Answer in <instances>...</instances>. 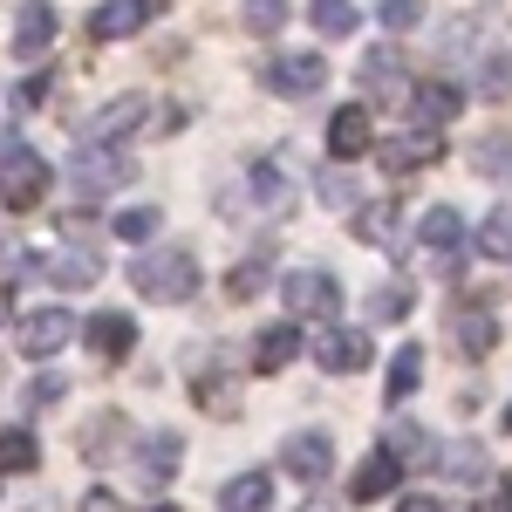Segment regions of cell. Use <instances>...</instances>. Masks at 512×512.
I'll list each match as a JSON object with an SVG mask.
<instances>
[{
  "instance_id": "obj_3",
  "label": "cell",
  "mask_w": 512,
  "mask_h": 512,
  "mask_svg": "<svg viewBox=\"0 0 512 512\" xmlns=\"http://www.w3.org/2000/svg\"><path fill=\"white\" fill-rule=\"evenodd\" d=\"M130 171L137 164L123 158V151H110V144H82L76 158L62 164V178L76 185L82 198H96V192H117V185H130Z\"/></svg>"
},
{
  "instance_id": "obj_45",
  "label": "cell",
  "mask_w": 512,
  "mask_h": 512,
  "mask_svg": "<svg viewBox=\"0 0 512 512\" xmlns=\"http://www.w3.org/2000/svg\"><path fill=\"white\" fill-rule=\"evenodd\" d=\"M499 424H506V431H512V403H506V417H499Z\"/></svg>"
},
{
  "instance_id": "obj_10",
  "label": "cell",
  "mask_w": 512,
  "mask_h": 512,
  "mask_svg": "<svg viewBox=\"0 0 512 512\" xmlns=\"http://www.w3.org/2000/svg\"><path fill=\"white\" fill-rule=\"evenodd\" d=\"M178 465H185V437H178V431H151L144 444H137V465H130V472L158 492V485H171V472H178Z\"/></svg>"
},
{
  "instance_id": "obj_22",
  "label": "cell",
  "mask_w": 512,
  "mask_h": 512,
  "mask_svg": "<svg viewBox=\"0 0 512 512\" xmlns=\"http://www.w3.org/2000/svg\"><path fill=\"white\" fill-rule=\"evenodd\" d=\"M396 478H403V465H396L390 451H376V458H362V472H355V499H362V506H369V499H383V492H390Z\"/></svg>"
},
{
  "instance_id": "obj_33",
  "label": "cell",
  "mask_w": 512,
  "mask_h": 512,
  "mask_svg": "<svg viewBox=\"0 0 512 512\" xmlns=\"http://www.w3.org/2000/svg\"><path fill=\"white\" fill-rule=\"evenodd\" d=\"M478 253H492V260H512V205H499V212L478 226Z\"/></svg>"
},
{
  "instance_id": "obj_38",
  "label": "cell",
  "mask_w": 512,
  "mask_h": 512,
  "mask_svg": "<svg viewBox=\"0 0 512 512\" xmlns=\"http://www.w3.org/2000/svg\"><path fill=\"white\" fill-rule=\"evenodd\" d=\"M362 82H369V89H383V82H396V55H390V48H376V55L362 62Z\"/></svg>"
},
{
  "instance_id": "obj_2",
  "label": "cell",
  "mask_w": 512,
  "mask_h": 512,
  "mask_svg": "<svg viewBox=\"0 0 512 512\" xmlns=\"http://www.w3.org/2000/svg\"><path fill=\"white\" fill-rule=\"evenodd\" d=\"M130 280H137V294H151V301H192L198 294V260L185 253V246L144 253V260L130 267Z\"/></svg>"
},
{
  "instance_id": "obj_47",
  "label": "cell",
  "mask_w": 512,
  "mask_h": 512,
  "mask_svg": "<svg viewBox=\"0 0 512 512\" xmlns=\"http://www.w3.org/2000/svg\"><path fill=\"white\" fill-rule=\"evenodd\" d=\"M151 512H178V506H151Z\"/></svg>"
},
{
  "instance_id": "obj_46",
  "label": "cell",
  "mask_w": 512,
  "mask_h": 512,
  "mask_svg": "<svg viewBox=\"0 0 512 512\" xmlns=\"http://www.w3.org/2000/svg\"><path fill=\"white\" fill-rule=\"evenodd\" d=\"M0 321H7V294H0Z\"/></svg>"
},
{
  "instance_id": "obj_25",
  "label": "cell",
  "mask_w": 512,
  "mask_h": 512,
  "mask_svg": "<svg viewBox=\"0 0 512 512\" xmlns=\"http://www.w3.org/2000/svg\"><path fill=\"white\" fill-rule=\"evenodd\" d=\"M417 383H424V349H396L383 396H390V403H403V396H417Z\"/></svg>"
},
{
  "instance_id": "obj_8",
  "label": "cell",
  "mask_w": 512,
  "mask_h": 512,
  "mask_svg": "<svg viewBox=\"0 0 512 512\" xmlns=\"http://www.w3.org/2000/svg\"><path fill=\"white\" fill-rule=\"evenodd\" d=\"M171 0H103L96 14H89V35L96 41H117V35H137V28H151Z\"/></svg>"
},
{
  "instance_id": "obj_14",
  "label": "cell",
  "mask_w": 512,
  "mask_h": 512,
  "mask_svg": "<svg viewBox=\"0 0 512 512\" xmlns=\"http://www.w3.org/2000/svg\"><path fill=\"white\" fill-rule=\"evenodd\" d=\"M315 355H321L328 376H355V369H369V335L362 328H328Z\"/></svg>"
},
{
  "instance_id": "obj_7",
  "label": "cell",
  "mask_w": 512,
  "mask_h": 512,
  "mask_svg": "<svg viewBox=\"0 0 512 512\" xmlns=\"http://www.w3.org/2000/svg\"><path fill=\"white\" fill-rule=\"evenodd\" d=\"M69 335H76V321L62 315V308H35V315L14 328V349L28 355V362H41V355H62V349H69Z\"/></svg>"
},
{
  "instance_id": "obj_42",
  "label": "cell",
  "mask_w": 512,
  "mask_h": 512,
  "mask_svg": "<svg viewBox=\"0 0 512 512\" xmlns=\"http://www.w3.org/2000/svg\"><path fill=\"white\" fill-rule=\"evenodd\" d=\"M396 512H444V506H437L431 492H410V499H403V506H396Z\"/></svg>"
},
{
  "instance_id": "obj_40",
  "label": "cell",
  "mask_w": 512,
  "mask_h": 512,
  "mask_svg": "<svg viewBox=\"0 0 512 512\" xmlns=\"http://www.w3.org/2000/svg\"><path fill=\"white\" fill-rule=\"evenodd\" d=\"M55 396H62V376H41L35 390H28V403H55Z\"/></svg>"
},
{
  "instance_id": "obj_12",
  "label": "cell",
  "mask_w": 512,
  "mask_h": 512,
  "mask_svg": "<svg viewBox=\"0 0 512 512\" xmlns=\"http://www.w3.org/2000/svg\"><path fill=\"white\" fill-rule=\"evenodd\" d=\"M444 158V137L437 130H410V137H390L383 144V171L390 178H403V171H424V164Z\"/></svg>"
},
{
  "instance_id": "obj_27",
  "label": "cell",
  "mask_w": 512,
  "mask_h": 512,
  "mask_svg": "<svg viewBox=\"0 0 512 512\" xmlns=\"http://www.w3.org/2000/svg\"><path fill=\"white\" fill-rule=\"evenodd\" d=\"M41 465V444H35V431H0V472H35Z\"/></svg>"
},
{
  "instance_id": "obj_23",
  "label": "cell",
  "mask_w": 512,
  "mask_h": 512,
  "mask_svg": "<svg viewBox=\"0 0 512 512\" xmlns=\"http://www.w3.org/2000/svg\"><path fill=\"white\" fill-rule=\"evenodd\" d=\"M472 171H478V178H499V185L512 178V137H506V130H492V137H478V144H472Z\"/></svg>"
},
{
  "instance_id": "obj_11",
  "label": "cell",
  "mask_w": 512,
  "mask_h": 512,
  "mask_svg": "<svg viewBox=\"0 0 512 512\" xmlns=\"http://www.w3.org/2000/svg\"><path fill=\"white\" fill-rule=\"evenodd\" d=\"M48 41H55V7L48 0H21V14H14V55L21 62H41Z\"/></svg>"
},
{
  "instance_id": "obj_43",
  "label": "cell",
  "mask_w": 512,
  "mask_h": 512,
  "mask_svg": "<svg viewBox=\"0 0 512 512\" xmlns=\"http://www.w3.org/2000/svg\"><path fill=\"white\" fill-rule=\"evenodd\" d=\"M82 512H117V499H110V492H89V499H82Z\"/></svg>"
},
{
  "instance_id": "obj_20",
  "label": "cell",
  "mask_w": 512,
  "mask_h": 512,
  "mask_svg": "<svg viewBox=\"0 0 512 512\" xmlns=\"http://www.w3.org/2000/svg\"><path fill=\"white\" fill-rule=\"evenodd\" d=\"M267 499H274L267 472H239L233 485H219V512H267Z\"/></svg>"
},
{
  "instance_id": "obj_35",
  "label": "cell",
  "mask_w": 512,
  "mask_h": 512,
  "mask_svg": "<svg viewBox=\"0 0 512 512\" xmlns=\"http://www.w3.org/2000/svg\"><path fill=\"white\" fill-rule=\"evenodd\" d=\"M246 28L253 35H280L287 28V0H246Z\"/></svg>"
},
{
  "instance_id": "obj_29",
  "label": "cell",
  "mask_w": 512,
  "mask_h": 512,
  "mask_svg": "<svg viewBox=\"0 0 512 512\" xmlns=\"http://www.w3.org/2000/svg\"><path fill=\"white\" fill-rule=\"evenodd\" d=\"M478 96H485V103H506L512 96V55L506 48H492V55L478 62Z\"/></svg>"
},
{
  "instance_id": "obj_6",
  "label": "cell",
  "mask_w": 512,
  "mask_h": 512,
  "mask_svg": "<svg viewBox=\"0 0 512 512\" xmlns=\"http://www.w3.org/2000/svg\"><path fill=\"white\" fill-rule=\"evenodd\" d=\"M280 308H294V315H335L342 308V280L321 274V267H301V274L280 280Z\"/></svg>"
},
{
  "instance_id": "obj_18",
  "label": "cell",
  "mask_w": 512,
  "mask_h": 512,
  "mask_svg": "<svg viewBox=\"0 0 512 512\" xmlns=\"http://www.w3.org/2000/svg\"><path fill=\"white\" fill-rule=\"evenodd\" d=\"M35 274L48 287H96L103 280V260L96 253H48V260H35Z\"/></svg>"
},
{
  "instance_id": "obj_34",
  "label": "cell",
  "mask_w": 512,
  "mask_h": 512,
  "mask_svg": "<svg viewBox=\"0 0 512 512\" xmlns=\"http://www.w3.org/2000/svg\"><path fill=\"white\" fill-rule=\"evenodd\" d=\"M315 192H321V205H328V212H349L355 198H362V192H355V178H349V171H335V164L321 171V185H315Z\"/></svg>"
},
{
  "instance_id": "obj_26",
  "label": "cell",
  "mask_w": 512,
  "mask_h": 512,
  "mask_svg": "<svg viewBox=\"0 0 512 512\" xmlns=\"http://www.w3.org/2000/svg\"><path fill=\"white\" fill-rule=\"evenodd\" d=\"M253 192H260V205H267V212H287V205H294V185H287V171H280L274 158L253 164Z\"/></svg>"
},
{
  "instance_id": "obj_16",
  "label": "cell",
  "mask_w": 512,
  "mask_h": 512,
  "mask_svg": "<svg viewBox=\"0 0 512 512\" xmlns=\"http://www.w3.org/2000/svg\"><path fill=\"white\" fill-rule=\"evenodd\" d=\"M137 123H144V103L123 96V103H110V110H96V117L82 123V144H110V151H117V137H130Z\"/></svg>"
},
{
  "instance_id": "obj_21",
  "label": "cell",
  "mask_w": 512,
  "mask_h": 512,
  "mask_svg": "<svg viewBox=\"0 0 512 512\" xmlns=\"http://www.w3.org/2000/svg\"><path fill=\"white\" fill-rule=\"evenodd\" d=\"M396 226H403V205H396V198H369V205L355 212V239H369V246H390Z\"/></svg>"
},
{
  "instance_id": "obj_5",
  "label": "cell",
  "mask_w": 512,
  "mask_h": 512,
  "mask_svg": "<svg viewBox=\"0 0 512 512\" xmlns=\"http://www.w3.org/2000/svg\"><path fill=\"white\" fill-rule=\"evenodd\" d=\"M280 472L301 478V485L328 478V472H335V437H328V431H294V437H280Z\"/></svg>"
},
{
  "instance_id": "obj_24",
  "label": "cell",
  "mask_w": 512,
  "mask_h": 512,
  "mask_svg": "<svg viewBox=\"0 0 512 512\" xmlns=\"http://www.w3.org/2000/svg\"><path fill=\"white\" fill-rule=\"evenodd\" d=\"M458 349L465 355H492L499 349V321L485 315V308H465V315H458Z\"/></svg>"
},
{
  "instance_id": "obj_37",
  "label": "cell",
  "mask_w": 512,
  "mask_h": 512,
  "mask_svg": "<svg viewBox=\"0 0 512 512\" xmlns=\"http://www.w3.org/2000/svg\"><path fill=\"white\" fill-rule=\"evenodd\" d=\"M424 21V0H383V28H417Z\"/></svg>"
},
{
  "instance_id": "obj_15",
  "label": "cell",
  "mask_w": 512,
  "mask_h": 512,
  "mask_svg": "<svg viewBox=\"0 0 512 512\" xmlns=\"http://www.w3.org/2000/svg\"><path fill=\"white\" fill-rule=\"evenodd\" d=\"M410 110H417L424 130H444V123L465 117V89H458V82H424V89L410 96Z\"/></svg>"
},
{
  "instance_id": "obj_4",
  "label": "cell",
  "mask_w": 512,
  "mask_h": 512,
  "mask_svg": "<svg viewBox=\"0 0 512 512\" xmlns=\"http://www.w3.org/2000/svg\"><path fill=\"white\" fill-rule=\"evenodd\" d=\"M417 246L431 253V267L458 274V260H465V219H458V205H431L417 219Z\"/></svg>"
},
{
  "instance_id": "obj_30",
  "label": "cell",
  "mask_w": 512,
  "mask_h": 512,
  "mask_svg": "<svg viewBox=\"0 0 512 512\" xmlns=\"http://www.w3.org/2000/svg\"><path fill=\"white\" fill-rule=\"evenodd\" d=\"M308 21H315L321 35H355V21H362V14H355V0H315V7H308Z\"/></svg>"
},
{
  "instance_id": "obj_13",
  "label": "cell",
  "mask_w": 512,
  "mask_h": 512,
  "mask_svg": "<svg viewBox=\"0 0 512 512\" xmlns=\"http://www.w3.org/2000/svg\"><path fill=\"white\" fill-rule=\"evenodd\" d=\"M369 144H376V123H369V110H362V103H349V110H335V117H328V151H335L342 164L362 158Z\"/></svg>"
},
{
  "instance_id": "obj_17",
  "label": "cell",
  "mask_w": 512,
  "mask_h": 512,
  "mask_svg": "<svg viewBox=\"0 0 512 512\" xmlns=\"http://www.w3.org/2000/svg\"><path fill=\"white\" fill-rule=\"evenodd\" d=\"M294 355H301V328H294V321H274V328H260V342H253V369H260V376H280Z\"/></svg>"
},
{
  "instance_id": "obj_32",
  "label": "cell",
  "mask_w": 512,
  "mask_h": 512,
  "mask_svg": "<svg viewBox=\"0 0 512 512\" xmlns=\"http://www.w3.org/2000/svg\"><path fill=\"white\" fill-rule=\"evenodd\" d=\"M410 315V280H383L369 294V321H403Z\"/></svg>"
},
{
  "instance_id": "obj_39",
  "label": "cell",
  "mask_w": 512,
  "mask_h": 512,
  "mask_svg": "<svg viewBox=\"0 0 512 512\" xmlns=\"http://www.w3.org/2000/svg\"><path fill=\"white\" fill-rule=\"evenodd\" d=\"M417 444H424V437H417V424H390V444H383V451H390V458H403V451H417Z\"/></svg>"
},
{
  "instance_id": "obj_31",
  "label": "cell",
  "mask_w": 512,
  "mask_h": 512,
  "mask_svg": "<svg viewBox=\"0 0 512 512\" xmlns=\"http://www.w3.org/2000/svg\"><path fill=\"white\" fill-rule=\"evenodd\" d=\"M158 226H164V212H158V205H130V212H117V219H110V233L130 239V246H137V239H151Z\"/></svg>"
},
{
  "instance_id": "obj_9",
  "label": "cell",
  "mask_w": 512,
  "mask_h": 512,
  "mask_svg": "<svg viewBox=\"0 0 512 512\" xmlns=\"http://www.w3.org/2000/svg\"><path fill=\"white\" fill-rule=\"evenodd\" d=\"M267 89L274 96H315V89H328V62L321 55H274L267 62Z\"/></svg>"
},
{
  "instance_id": "obj_36",
  "label": "cell",
  "mask_w": 512,
  "mask_h": 512,
  "mask_svg": "<svg viewBox=\"0 0 512 512\" xmlns=\"http://www.w3.org/2000/svg\"><path fill=\"white\" fill-rule=\"evenodd\" d=\"M267 274H274L267 260H246L239 274H226V301H246V294H260V287H267Z\"/></svg>"
},
{
  "instance_id": "obj_41",
  "label": "cell",
  "mask_w": 512,
  "mask_h": 512,
  "mask_svg": "<svg viewBox=\"0 0 512 512\" xmlns=\"http://www.w3.org/2000/svg\"><path fill=\"white\" fill-rule=\"evenodd\" d=\"M41 96H48V76H28V82H21V103H28V110H35Z\"/></svg>"
},
{
  "instance_id": "obj_1",
  "label": "cell",
  "mask_w": 512,
  "mask_h": 512,
  "mask_svg": "<svg viewBox=\"0 0 512 512\" xmlns=\"http://www.w3.org/2000/svg\"><path fill=\"white\" fill-rule=\"evenodd\" d=\"M48 185H55L48 158L7 137V144H0V205H7V212H35L41 198H48Z\"/></svg>"
},
{
  "instance_id": "obj_19",
  "label": "cell",
  "mask_w": 512,
  "mask_h": 512,
  "mask_svg": "<svg viewBox=\"0 0 512 512\" xmlns=\"http://www.w3.org/2000/svg\"><path fill=\"white\" fill-rule=\"evenodd\" d=\"M89 349L103 355V362L130 355V349H137V321H130V315H96V321H89Z\"/></svg>"
},
{
  "instance_id": "obj_44",
  "label": "cell",
  "mask_w": 512,
  "mask_h": 512,
  "mask_svg": "<svg viewBox=\"0 0 512 512\" xmlns=\"http://www.w3.org/2000/svg\"><path fill=\"white\" fill-rule=\"evenodd\" d=\"M301 512H342V506H328V499H308V506H301Z\"/></svg>"
},
{
  "instance_id": "obj_28",
  "label": "cell",
  "mask_w": 512,
  "mask_h": 512,
  "mask_svg": "<svg viewBox=\"0 0 512 512\" xmlns=\"http://www.w3.org/2000/svg\"><path fill=\"white\" fill-rule=\"evenodd\" d=\"M437 472H444V478H465V485L485 478V444H444V451H437Z\"/></svg>"
}]
</instances>
